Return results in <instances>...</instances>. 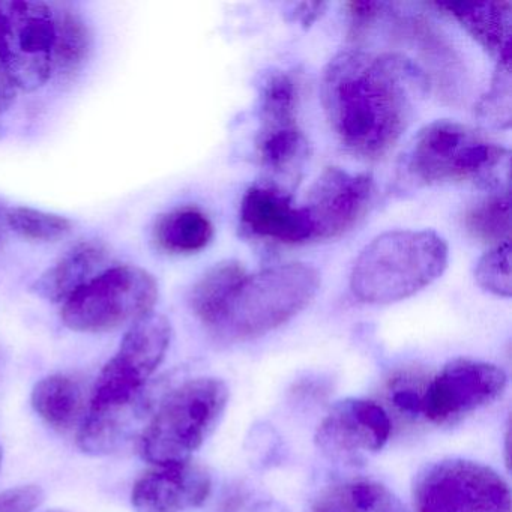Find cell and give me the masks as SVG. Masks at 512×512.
Wrapping results in <instances>:
<instances>
[{"mask_svg":"<svg viewBox=\"0 0 512 512\" xmlns=\"http://www.w3.org/2000/svg\"><path fill=\"white\" fill-rule=\"evenodd\" d=\"M448 260V244L433 230L386 232L359 254L350 289L367 304L403 301L434 283Z\"/></svg>","mask_w":512,"mask_h":512,"instance_id":"2","label":"cell"},{"mask_svg":"<svg viewBox=\"0 0 512 512\" xmlns=\"http://www.w3.org/2000/svg\"><path fill=\"white\" fill-rule=\"evenodd\" d=\"M256 152L260 166L275 176L295 178L308 157L298 124V85L287 73H274L260 91Z\"/></svg>","mask_w":512,"mask_h":512,"instance_id":"10","label":"cell"},{"mask_svg":"<svg viewBox=\"0 0 512 512\" xmlns=\"http://www.w3.org/2000/svg\"><path fill=\"white\" fill-rule=\"evenodd\" d=\"M479 286L493 295L509 298L511 286V248L509 242L491 247L479 259L475 269Z\"/></svg>","mask_w":512,"mask_h":512,"instance_id":"26","label":"cell"},{"mask_svg":"<svg viewBox=\"0 0 512 512\" xmlns=\"http://www.w3.org/2000/svg\"><path fill=\"white\" fill-rule=\"evenodd\" d=\"M385 4L377 2H352L349 4L350 35L359 38L382 16Z\"/></svg>","mask_w":512,"mask_h":512,"instance_id":"29","label":"cell"},{"mask_svg":"<svg viewBox=\"0 0 512 512\" xmlns=\"http://www.w3.org/2000/svg\"><path fill=\"white\" fill-rule=\"evenodd\" d=\"M391 430V419L380 404L346 398L320 422L316 445L329 460L358 464L386 445Z\"/></svg>","mask_w":512,"mask_h":512,"instance_id":"12","label":"cell"},{"mask_svg":"<svg viewBox=\"0 0 512 512\" xmlns=\"http://www.w3.org/2000/svg\"><path fill=\"white\" fill-rule=\"evenodd\" d=\"M109 251L98 241L74 245L32 286V292L50 302H67L74 293L106 271Z\"/></svg>","mask_w":512,"mask_h":512,"instance_id":"16","label":"cell"},{"mask_svg":"<svg viewBox=\"0 0 512 512\" xmlns=\"http://www.w3.org/2000/svg\"><path fill=\"white\" fill-rule=\"evenodd\" d=\"M418 512H511L505 479L485 464L449 458L422 470L413 487Z\"/></svg>","mask_w":512,"mask_h":512,"instance_id":"9","label":"cell"},{"mask_svg":"<svg viewBox=\"0 0 512 512\" xmlns=\"http://www.w3.org/2000/svg\"><path fill=\"white\" fill-rule=\"evenodd\" d=\"M170 340L172 325L161 314L152 311L133 323L98 376L86 416L118 427H139L151 407L146 383L166 358Z\"/></svg>","mask_w":512,"mask_h":512,"instance_id":"3","label":"cell"},{"mask_svg":"<svg viewBox=\"0 0 512 512\" xmlns=\"http://www.w3.org/2000/svg\"><path fill=\"white\" fill-rule=\"evenodd\" d=\"M214 226L196 206H182L161 215L155 224L154 239L161 250L172 254H193L208 247Z\"/></svg>","mask_w":512,"mask_h":512,"instance_id":"19","label":"cell"},{"mask_svg":"<svg viewBox=\"0 0 512 512\" xmlns=\"http://www.w3.org/2000/svg\"><path fill=\"white\" fill-rule=\"evenodd\" d=\"M467 29L470 35L496 59L497 64H511V4H439Z\"/></svg>","mask_w":512,"mask_h":512,"instance_id":"17","label":"cell"},{"mask_svg":"<svg viewBox=\"0 0 512 512\" xmlns=\"http://www.w3.org/2000/svg\"><path fill=\"white\" fill-rule=\"evenodd\" d=\"M373 193L371 176L353 175L338 167L326 169L302 206L310 221L311 241L340 238L352 230L367 214Z\"/></svg>","mask_w":512,"mask_h":512,"instance_id":"13","label":"cell"},{"mask_svg":"<svg viewBox=\"0 0 512 512\" xmlns=\"http://www.w3.org/2000/svg\"><path fill=\"white\" fill-rule=\"evenodd\" d=\"M7 226L26 241L55 242L73 230V223L62 215L32 208L7 209Z\"/></svg>","mask_w":512,"mask_h":512,"instance_id":"24","label":"cell"},{"mask_svg":"<svg viewBox=\"0 0 512 512\" xmlns=\"http://www.w3.org/2000/svg\"><path fill=\"white\" fill-rule=\"evenodd\" d=\"M16 94L17 88L5 73L2 62H0V113L10 109L13 101L16 100Z\"/></svg>","mask_w":512,"mask_h":512,"instance_id":"30","label":"cell"},{"mask_svg":"<svg viewBox=\"0 0 512 512\" xmlns=\"http://www.w3.org/2000/svg\"><path fill=\"white\" fill-rule=\"evenodd\" d=\"M157 299L154 275L137 266H113L65 302L62 320L76 332L115 331L152 313Z\"/></svg>","mask_w":512,"mask_h":512,"instance_id":"7","label":"cell"},{"mask_svg":"<svg viewBox=\"0 0 512 512\" xmlns=\"http://www.w3.org/2000/svg\"><path fill=\"white\" fill-rule=\"evenodd\" d=\"M509 152L467 125L434 121L419 130L404 155L407 176L418 185L473 181L502 188Z\"/></svg>","mask_w":512,"mask_h":512,"instance_id":"5","label":"cell"},{"mask_svg":"<svg viewBox=\"0 0 512 512\" xmlns=\"http://www.w3.org/2000/svg\"><path fill=\"white\" fill-rule=\"evenodd\" d=\"M247 271L236 260H226L212 266L191 289L188 301L191 311L206 329L214 323L236 287L247 277Z\"/></svg>","mask_w":512,"mask_h":512,"instance_id":"21","label":"cell"},{"mask_svg":"<svg viewBox=\"0 0 512 512\" xmlns=\"http://www.w3.org/2000/svg\"><path fill=\"white\" fill-rule=\"evenodd\" d=\"M55 11V49L53 74L62 79H73L88 61L92 49V35L83 17L68 7L53 5Z\"/></svg>","mask_w":512,"mask_h":512,"instance_id":"20","label":"cell"},{"mask_svg":"<svg viewBox=\"0 0 512 512\" xmlns=\"http://www.w3.org/2000/svg\"><path fill=\"white\" fill-rule=\"evenodd\" d=\"M7 230V208H4V205L0 203V248L4 245Z\"/></svg>","mask_w":512,"mask_h":512,"instance_id":"32","label":"cell"},{"mask_svg":"<svg viewBox=\"0 0 512 512\" xmlns=\"http://www.w3.org/2000/svg\"><path fill=\"white\" fill-rule=\"evenodd\" d=\"M422 73L395 55L344 50L326 65L322 104L331 130L356 157H385L409 128Z\"/></svg>","mask_w":512,"mask_h":512,"instance_id":"1","label":"cell"},{"mask_svg":"<svg viewBox=\"0 0 512 512\" xmlns=\"http://www.w3.org/2000/svg\"><path fill=\"white\" fill-rule=\"evenodd\" d=\"M506 382L505 371L497 365L454 359L427 382L422 416L437 425L455 424L497 400Z\"/></svg>","mask_w":512,"mask_h":512,"instance_id":"11","label":"cell"},{"mask_svg":"<svg viewBox=\"0 0 512 512\" xmlns=\"http://www.w3.org/2000/svg\"><path fill=\"white\" fill-rule=\"evenodd\" d=\"M35 412L59 431L71 430L79 421L85 403L82 383L65 374L44 377L32 389Z\"/></svg>","mask_w":512,"mask_h":512,"instance_id":"18","label":"cell"},{"mask_svg":"<svg viewBox=\"0 0 512 512\" xmlns=\"http://www.w3.org/2000/svg\"><path fill=\"white\" fill-rule=\"evenodd\" d=\"M313 266L287 263L247 275L208 331L229 343L256 340L301 313L319 292Z\"/></svg>","mask_w":512,"mask_h":512,"instance_id":"4","label":"cell"},{"mask_svg":"<svg viewBox=\"0 0 512 512\" xmlns=\"http://www.w3.org/2000/svg\"><path fill=\"white\" fill-rule=\"evenodd\" d=\"M55 11L32 0L0 2V62L17 89L38 91L53 76Z\"/></svg>","mask_w":512,"mask_h":512,"instance_id":"8","label":"cell"},{"mask_svg":"<svg viewBox=\"0 0 512 512\" xmlns=\"http://www.w3.org/2000/svg\"><path fill=\"white\" fill-rule=\"evenodd\" d=\"M217 377H199L170 392L140 434V454L155 466L184 463L206 442L229 403Z\"/></svg>","mask_w":512,"mask_h":512,"instance_id":"6","label":"cell"},{"mask_svg":"<svg viewBox=\"0 0 512 512\" xmlns=\"http://www.w3.org/2000/svg\"><path fill=\"white\" fill-rule=\"evenodd\" d=\"M313 512H404V508L379 482L353 481L326 490Z\"/></svg>","mask_w":512,"mask_h":512,"instance_id":"22","label":"cell"},{"mask_svg":"<svg viewBox=\"0 0 512 512\" xmlns=\"http://www.w3.org/2000/svg\"><path fill=\"white\" fill-rule=\"evenodd\" d=\"M511 64H497L490 91L476 106L482 124L496 130L511 127Z\"/></svg>","mask_w":512,"mask_h":512,"instance_id":"25","label":"cell"},{"mask_svg":"<svg viewBox=\"0 0 512 512\" xmlns=\"http://www.w3.org/2000/svg\"><path fill=\"white\" fill-rule=\"evenodd\" d=\"M239 217L242 230L263 241L296 245L313 239L304 208L293 205L292 197L275 185L260 184L248 188Z\"/></svg>","mask_w":512,"mask_h":512,"instance_id":"15","label":"cell"},{"mask_svg":"<svg viewBox=\"0 0 512 512\" xmlns=\"http://www.w3.org/2000/svg\"><path fill=\"white\" fill-rule=\"evenodd\" d=\"M425 386L427 383L418 374H400L389 383V401L401 415L407 416V418H419L422 416Z\"/></svg>","mask_w":512,"mask_h":512,"instance_id":"27","label":"cell"},{"mask_svg":"<svg viewBox=\"0 0 512 512\" xmlns=\"http://www.w3.org/2000/svg\"><path fill=\"white\" fill-rule=\"evenodd\" d=\"M43 500L38 485H20L0 493V512H34Z\"/></svg>","mask_w":512,"mask_h":512,"instance_id":"28","label":"cell"},{"mask_svg":"<svg viewBox=\"0 0 512 512\" xmlns=\"http://www.w3.org/2000/svg\"><path fill=\"white\" fill-rule=\"evenodd\" d=\"M211 475L193 461L158 466L137 479L131 502L137 512H184L203 505L211 494Z\"/></svg>","mask_w":512,"mask_h":512,"instance_id":"14","label":"cell"},{"mask_svg":"<svg viewBox=\"0 0 512 512\" xmlns=\"http://www.w3.org/2000/svg\"><path fill=\"white\" fill-rule=\"evenodd\" d=\"M328 7L326 4H301L298 7V16L299 22L302 23V26H311V23L316 22L320 16H322L325 8Z\"/></svg>","mask_w":512,"mask_h":512,"instance_id":"31","label":"cell"},{"mask_svg":"<svg viewBox=\"0 0 512 512\" xmlns=\"http://www.w3.org/2000/svg\"><path fill=\"white\" fill-rule=\"evenodd\" d=\"M2 457H4V451L0 448V464H2Z\"/></svg>","mask_w":512,"mask_h":512,"instance_id":"33","label":"cell"},{"mask_svg":"<svg viewBox=\"0 0 512 512\" xmlns=\"http://www.w3.org/2000/svg\"><path fill=\"white\" fill-rule=\"evenodd\" d=\"M464 224L473 238L491 247L509 242L511 208H509L508 188L496 191L487 199L476 203L467 211Z\"/></svg>","mask_w":512,"mask_h":512,"instance_id":"23","label":"cell"}]
</instances>
